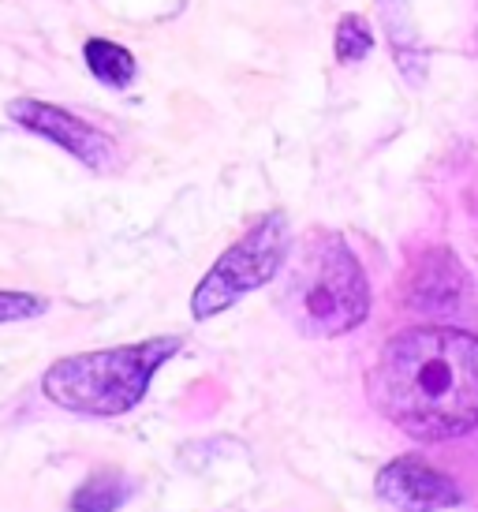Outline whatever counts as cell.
Returning a JSON list of instances; mask_svg holds the SVG:
<instances>
[{"label":"cell","mask_w":478,"mask_h":512,"mask_svg":"<svg viewBox=\"0 0 478 512\" xmlns=\"http://www.w3.org/2000/svg\"><path fill=\"white\" fill-rule=\"evenodd\" d=\"M370 400L419 441H449L478 427V337L464 329H408L381 348Z\"/></svg>","instance_id":"1"},{"label":"cell","mask_w":478,"mask_h":512,"mask_svg":"<svg viewBox=\"0 0 478 512\" xmlns=\"http://www.w3.org/2000/svg\"><path fill=\"white\" fill-rule=\"evenodd\" d=\"M277 303L303 337H340L366 322L370 285L337 232H310L296 255L284 258Z\"/></svg>","instance_id":"2"},{"label":"cell","mask_w":478,"mask_h":512,"mask_svg":"<svg viewBox=\"0 0 478 512\" xmlns=\"http://www.w3.org/2000/svg\"><path fill=\"white\" fill-rule=\"evenodd\" d=\"M183 348V337H150L124 348L68 356L45 370V397L79 415L113 419L139 408L154 374Z\"/></svg>","instance_id":"3"},{"label":"cell","mask_w":478,"mask_h":512,"mask_svg":"<svg viewBox=\"0 0 478 512\" xmlns=\"http://www.w3.org/2000/svg\"><path fill=\"white\" fill-rule=\"evenodd\" d=\"M284 258H288V217L269 214L258 225L239 236L225 255L217 258L202 281H198L195 296H191V314L195 322H206L213 314L228 311L232 303L251 296L254 288L269 285L281 273Z\"/></svg>","instance_id":"4"},{"label":"cell","mask_w":478,"mask_h":512,"mask_svg":"<svg viewBox=\"0 0 478 512\" xmlns=\"http://www.w3.org/2000/svg\"><path fill=\"white\" fill-rule=\"evenodd\" d=\"M8 116H12L19 128L42 135L49 143H57L60 150H68L71 157H79L83 165L98 172L116 169V146L109 135H101L98 128H90L86 120H79L75 113L60 109V105H49V101L38 98H15L8 105Z\"/></svg>","instance_id":"5"},{"label":"cell","mask_w":478,"mask_h":512,"mask_svg":"<svg viewBox=\"0 0 478 512\" xmlns=\"http://www.w3.org/2000/svg\"><path fill=\"white\" fill-rule=\"evenodd\" d=\"M378 498L404 512H437L464 501L449 475L419 456H400L378 471Z\"/></svg>","instance_id":"6"},{"label":"cell","mask_w":478,"mask_h":512,"mask_svg":"<svg viewBox=\"0 0 478 512\" xmlns=\"http://www.w3.org/2000/svg\"><path fill=\"white\" fill-rule=\"evenodd\" d=\"M131 490H135L131 479L120 475V471H113V468L94 471V475L71 494V512H116L131 498Z\"/></svg>","instance_id":"7"},{"label":"cell","mask_w":478,"mask_h":512,"mask_svg":"<svg viewBox=\"0 0 478 512\" xmlns=\"http://www.w3.org/2000/svg\"><path fill=\"white\" fill-rule=\"evenodd\" d=\"M86 68L98 83L113 86V90H124L131 79H135V57L127 53L124 45L109 42V38H90L83 45Z\"/></svg>","instance_id":"8"},{"label":"cell","mask_w":478,"mask_h":512,"mask_svg":"<svg viewBox=\"0 0 478 512\" xmlns=\"http://www.w3.org/2000/svg\"><path fill=\"white\" fill-rule=\"evenodd\" d=\"M374 49V34L359 15H344L337 27V60L340 64H359Z\"/></svg>","instance_id":"9"},{"label":"cell","mask_w":478,"mask_h":512,"mask_svg":"<svg viewBox=\"0 0 478 512\" xmlns=\"http://www.w3.org/2000/svg\"><path fill=\"white\" fill-rule=\"evenodd\" d=\"M42 296H30V292H0V326L4 322H23V318H38L45 314Z\"/></svg>","instance_id":"10"}]
</instances>
